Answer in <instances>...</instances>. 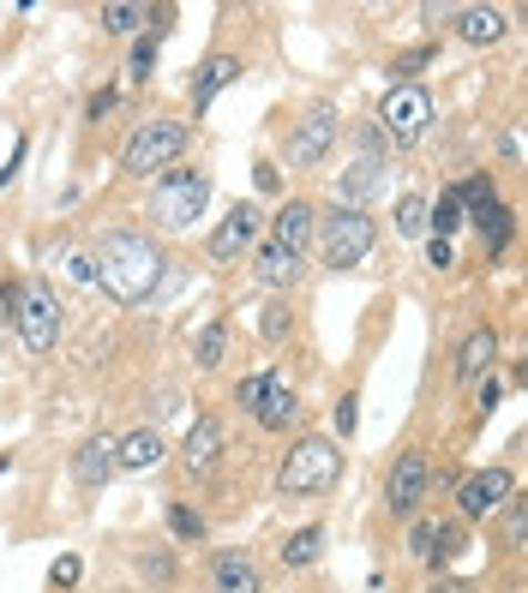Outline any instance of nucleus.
<instances>
[{
  "instance_id": "f257e3e1",
  "label": "nucleus",
  "mask_w": 528,
  "mask_h": 593,
  "mask_svg": "<svg viewBox=\"0 0 528 593\" xmlns=\"http://www.w3.org/2000/svg\"><path fill=\"white\" fill-rule=\"evenodd\" d=\"M91 264H97L91 276L102 282V294L121 306H139L156 288V276H163V252L144 241V234H109Z\"/></svg>"
},
{
  "instance_id": "f03ea898",
  "label": "nucleus",
  "mask_w": 528,
  "mask_h": 593,
  "mask_svg": "<svg viewBox=\"0 0 528 593\" xmlns=\"http://www.w3.org/2000/svg\"><path fill=\"white\" fill-rule=\"evenodd\" d=\"M336 473H343V456H336V443H331V438H301L295 450L283 456V468H276V492H288V498L331 492Z\"/></svg>"
},
{
  "instance_id": "7ed1b4c3",
  "label": "nucleus",
  "mask_w": 528,
  "mask_h": 593,
  "mask_svg": "<svg viewBox=\"0 0 528 593\" xmlns=\"http://www.w3.org/2000/svg\"><path fill=\"white\" fill-rule=\"evenodd\" d=\"M204 204H211V181H204L199 168H163L151 186V216L163 222L169 234L193 228V222L204 216Z\"/></svg>"
},
{
  "instance_id": "20e7f679",
  "label": "nucleus",
  "mask_w": 528,
  "mask_h": 593,
  "mask_svg": "<svg viewBox=\"0 0 528 593\" xmlns=\"http://www.w3.org/2000/svg\"><path fill=\"white\" fill-rule=\"evenodd\" d=\"M433 126V96L420 91V84H396V91L378 102V139L390 144V151H408V144H420Z\"/></svg>"
},
{
  "instance_id": "39448f33",
  "label": "nucleus",
  "mask_w": 528,
  "mask_h": 593,
  "mask_svg": "<svg viewBox=\"0 0 528 593\" xmlns=\"http://www.w3.org/2000/svg\"><path fill=\"white\" fill-rule=\"evenodd\" d=\"M181 151H186L181 121H144V126H132V139L121 144V168L139 174V181H151V168H169Z\"/></svg>"
},
{
  "instance_id": "423d86ee",
  "label": "nucleus",
  "mask_w": 528,
  "mask_h": 593,
  "mask_svg": "<svg viewBox=\"0 0 528 593\" xmlns=\"http://www.w3.org/2000/svg\"><path fill=\"white\" fill-rule=\"evenodd\" d=\"M12 318H19V342L37 354H54L61 342V300H54V288H42V282H24L19 300H12Z\"/></svg>"
},
{
  "instance_id": "0eeeda50",
  "label": "nucleus",
  "mask_w": 528,
  "mask_h": 593,
  "mask_svg": "<svg viewBox=\"0 0 528 593\" xmlns=\"http://www.w3.org/2000/svg\"><path fill=\"white\" fill-rule=\"evenodd\" d=\"M373 241H378L373 216L355 211V204H336V216L325 222V264L331 270H355L366 252H373Z\"/></svg>"
},
{
  "instance_id": "6e6552de",
  "label": "nucleus",
  "mask_w": 528,
  "mask_h": 593,
  "mask_svg": "<svg viewBox=\"0 0 528 593\" xmlns=\"http://www.w3.org/2000/svg\"><path fill=\"white\" fill-rule=\"evenodd\" d=\"M258 234H264V216L253 211V204H234V211L211 228V258H216V264L246 258V252L258 246Z\"/></svg>"
},
{
  "instance_id": "1a4fd4ad",
  "label": "nucleus",
  "mask_w": 528,
  "mask_h": 593,
  "mask_svg": "<svg viewBox=\"0 0 528 593\" xmlns=\"http://www.w3.org/2000/svg\"><path fill=\"white\" fill-rule=\"evenodd\" d=\"M510 503V473L505 468H487V473H468V480L457 485V510L463 522H487V515H498Z\"/></svg>"
},
{
  "instance_id": "9d476101",
  "label": "nucleus",
  "mask_w": 528,
  "mask_h": 593,
  "mask_svg": "<svg viewBox=\"0 0 528 593\" xmlns=\"http://www.w3.org/2000/svg\"><path fill=\"white\" fill-rule=\"evenodd\" d=\"M427 485H433V462H427V450H403V456L390 462V485H385L390 510H396V515H408L420 498H427Z\"/></svg>"
},
{
  "instance_id": "9b49d317",
  "label": "nucleus",
  "mask_w": 528,
  "mask_h": 593,
  "mask_svg": "<svg viewBox=\"0 0 528 593\" xmlns=\"http://www.w3.org/2000/svg\"><path fill=\"white\" fill-rule=\"evenodd\" d=\"M331 144H336V114L313 109L295 132H288V162H295V168H318V162L331 156Z\"/></svg>"
},
{
  "instance_id": "f8f14e48",
  "label": "nucleus",
  "mask_w": 528,
  "mask_h": 593,
  "mask_svg": "<svg viewBox=\"0 0 528 593\" xmlns=\"http://www.w3.org/2000/svg\"><path fill=\"white\" fill-rule=\"evenodd\" d=\"M313 228H318V216H313V204H283V211L271 216V234H264V246H276V252H295V258H306V241H313Z\"/></svg>"
},
{
  "instance_id": "ddd939ff",
  "label": "nucleus",
  "mask_w": 528,
  "mask_h": 593,
  "mask_svg": "<svg viewBox=\"0 0 528 593\" xmlns=\"http://www.w3.org/2000/svg\"><path fill=\"white\" fill-rule=\"evenodd\" d=\"M258 426L264 432H288L295 426V413H301V396H295V384H288L283 372H271L264 378V396H258Z\"/></svg>"
},
{
  "instance_id": "4468645a",
  "label": "nucleus",
  "mask_w": 528,
  "mask_h": 593,
  "mask_svg": "<svg viewBox=\"0 0 528 593\" xmlns=\"http://www.w3.org/2000/svg\"><path fill=\"white\" fill-rule=\"evenodd\" d=\"M156 462H163V438H156L151 426H139V432L114 438V468H126V473H151Z\"/></svg>"
},
{
  "instance_id": "2eb2a0df",
  "label": "nucleus",
  "mask_w": 528,
  "mask_h": 593,
  "mask_svg": "<svg viewBox=\"0 0 528 593\" xmlns=\"http://www.w3.org/2000/svg\"><path fill=\"white\" fill-rule=\"evenodd\" d=\"M211 587L216 593H264V575H258V563L246 552H223L216 570H211Z\"/></svg>"
},
{
  "instance_id": "dca6fc26",
  "label": "nucleus",
  "mask_w": 528,
  "mask_h": 593,
  "mask_svg": "<svg viewBox=\"0 0 528 593\" xmlns=\"http://www.w3.org/2000/svg\"><path fill=\"white\" fill-rule=\"evenodd\" d=\"M109 473H114V438L109 432L84 438L79 456H72V480H79V485H102Z\"/></svg>"
},
{
  "instance_id": "f3484780",
  "label": "nucleus",
  "mask_w": 528,
  "mask_h": 593,
  "mask_svg": "<svg viewBox=\"0 0 528 593\" xmlns=\"http://www.w3.org/2000/svg\"><path fill=\"white\" fill-rule=\"evenodd\" d=\"M181 456H186V468H193V473H211L216 456H223V426H216L211 413H204V420H193V432H186Z\"/></svg>"
},
{
  "instance_id": "a211bd4d",
  "label": "nucleus",
  "mask_w": 528,
  "mask_h": 593,
  "mask_svg": "<svg viewBox=\"0 0 528 593\" xmlns=\"http://www.w3.org/2000/svg\"><path fill=\"white\" fill-rule=\"evenodd\" d=\"M234 79H241V61H234V54H211V61L199 67V79H193V109H211Z\"/></svg>"
},
{
  "instance_id": "6ab92c4d",
  "label": "nucleus",
  "mask_w": 528,
  "mask_h": 593,
  "mask_svg": "<svg viewBox=\"0 0 528 593\" xmlns=\"http://www.w3.org/2000/svg\"><path fill=\"white\" fill-rule=\"evenodd\" d=\"M457 37L475 42V49H480V42H498V37H505V12H498V7H463L457 12Z\"/></svg>"
},
{
  "instance_id": "aec40b11",
  "label": "nucleus",
  "mask_w": 528,
  "mask_h": 593,
  "mask_svg": "<svg viewBox=\"0 0 528 593\" xmlns=\"http://www.w3.org/2000/svg\"><path fill=\"white\" fill-rule=\"evenodd\" d=\"M493 360H498V336H493V330H475V336L463 342V354H457V378H463V384H475Z\"/></svg>"
},
{
  "instance_id": "412c9836",
  "label": "nucleus",
  "mask_w": 528,
  "mask_h": 593,
  "mask_svg": "<svg viewBox=\"0 0 528 593\" xmlns=\"http://www.w3.org/2000/svg\"><path fill=\"white\" fill-rule=\"evenodd\" d=\"M318 552H325V528H301V533H288L283 563L288 570H306V563H318Z\"/></svg>"
},
{
  "instance_id": "4be33fe9",
  "label": "nucleus",
  "mask_w": 528,
  "mask_h": 593,
  "mask_svg": "<svg viewBox=\"0 0 528 593\" xmlns=\"http://www.w3.org/2000/svg\"><path fill=\"white\" fill-rule=\"evenodd\" d=\"M373 186H378V156H373V139H366V156L355 162V168H348L343 192H348V204H355V211H361V198H366V192H373Z\"/></svg>"
},
{
  "instance_id": "5701e85b",
  "label": "nucleus",
  "mask_w": 528,
  "mask_h": 593,
  "mask_svg": "<svg viewBox=\"0 0 528 593\" xmlns=\"http://www.w3.org/2000/svg\"><path fill=\"white\" fill-rule=\"evenodd\" d=\"M427 228H433V241H450V234L463 228V198H457V192H445L438 211H427Z\"/></svg>"
},
{
  "instance_id": "b1692460",
  "label": "nucleus",
  "mask_w": 528,
  "mask_h": 593,
  "mask_svg": "<svg viewBox=\"0 0 528 593\" xmlns=\"http://www.w3.org/2000/svg\"><path fill=\"white\" fill-rule=\"evenodd\" d=\"M475 222H480V246H487V252H505V241H510V211H505V204L480 211Z\"/></svg>"
},
{
  "instance_id": "393cba45",
  "label": "nucleus",
  "mask_w": 528,
  "mask_h": 593,
  "mask_svg": "<svg viewBox=\"0 0 528 593\" xmlns=\"http://www.w3.org/2000/svg\"><path fill=\"white\" fill-rule=\"evenodd\" d=\"M102 24H109L114 37H132L139 24H151V12H144V7H126V0H114V7H102Z\"/></svg>"
},
{
  "instance_id": "a878e982",
  "label": "nucleus",
  "mask_w": 528,
  "mask_h": 593,
  "mask_svg": "<svg viewBox=\"0 0 528 593\" xmlns=\"http://www.w3.org/2000/svg\"><path fill=\"white\" fill-rule=\"evenodd\" d=\"M457 198H463V211H468V216L493 211V204H498V192H493V174H475V181H468V186L457 192Z\"/></svg>"
},
{
  "instance_id": "bb28decb",
  "label": "nucleus",
  "mask_w": 528,
  "mask_h": 593,
  "mask_svg": "<svg viewBox=\"0 0 528 593\" xmlns=\"http://www.w3.org/2000/svg\"><path fill=\"white\" fill-rule=\"evenodd\" d=\"M223 348H229V330L223 324H204L199 330V366H223Z\"/></svg>"
},
{
  "instance_id": "cd10ccee",
  "label": "nucleus",
  "mask_w": 528,
  "mask_h": 593,
  "mask_svg": "<svg viewBox=\"0 0 528 593\" xmlns=\"http://www.w3.org/2000/svg\"><path fill=\"white\" fill-rule=\"evenodd\" d=\"M396 234H427V198H403V204H396Z\"/></svg>"
},
{
  "instance_id": "c85d7f7f",
  "label": "nucleus",
  "mask_w": 528,
  "mask_h": 593,
  "mask_svg": "<svg viewBox=\"0 0 528 593\" xmlns=\"http://www.w3.org/2000/svg\"><path fill=\"white\" fill-rule=\"evenodd\" d=\"M169 528H174V540H204V515H193L186 503H174V510H169Z\"/></svg>"
},
{
  "instance_id": "c756f323",
  "label": "nucleus",
  "mask_w": 528,
  "mask_h": 593,
  "mask_svg": "<svg viewBox=\"0 0 528 593\" xmlns=\"http://www.w3.org/2000/svg\"><path fill=\"white\" fill-rule=\"evenodd\" d=\"M498 515H505V540H510V552H517V545H522V533H528V503H517V498H510Z\"/></svg>"
},
{
  "instance_id": "7c9ffc66",
  "label": "nucleus",
  "mask_w": 528,
  "mask_h": 593,
  "mask_svg": "<svg viewBox=\"0 0 528 593\" xmlns=\"http://www.w3.org/2000/svg\"><path fill=\"white\" fill-rule=\"evenodd\" d=\"M361 402H355V396H343V402H336L331 408V426H336V432H343V438H355V420H361V413H355Z\"/></svg>"
},
{
  "instance_id": "2f4dec72",
  "label": "nucleus",
  "mask_w": 528,
  "mask_h": 593,
  "mask_svg": "<svg viewBox=\"0 0 528 593\" xmlns=\"http://www.w3.org/2000/svg\"><path fill=\"white\" fill-rule=\"evenodd\" d=\"M433 545H438V522H420L415 533H408V552L415 558H433Z\"/></svg>"
},
{
  "instance_id": "473e14b6",
  "label": "nucleus",
  "mask_w": 528,
  "mask_h": 593,
  "mask_svg": "<svg viewBox=\"0 0 528 593\" xmlns=\"http://www.w3.org/2000/svg\"><path fill=\"white\" fill-rule=\"evenodd\" d=\"M264 378H271V372H258V378H241V384H234V402H241V408H258V396H264Z\"/></svg>"
},
{
  "instance_id": "72a5a7b5",
  "label": "nucleus",
  "mask_w": 528,
  "mask_h": 593,
  "mask_svg": "<svg viewBox=\"0 0 528 593\" xmlns=\"http://www.w3.org/2000/svg\"><path fill=\"white\" fill-rule=\"evenodd\" d=\"M151 67H156V37H144L139 49H132V72H139V79H151Z\"/></svg>"
},
{
  "instance_id": "f704fd0d",
  "label": "nucleus",
  "mask_w": 528,
  "mask_h": 593,
  "mask_svg": "<svg viewBox=\"0 0 528 593\" xmlns=\"http://www.w3.org/2000/svg\"><path fill=\"white\" fill-rule=\"evenodd\" d=\"M427 264H433V270H445V264H457V252H450V241H427Z\"/></svg>"
},
{
  "instance_id": "c9c22d12",
  "label": "nucleus",
  "mask_w": 528,
  "mask_h": 593,
  "mask_svg": "<svg viewBox=\"0 0 528 593\" xmlns=\"http://www.w3.org/2000/svg\"><path fill=\"white\" fill-rule=\"evenodd\" d=\"M288 330V306H271V313H264V336H271V342H276V336H283Z\"/></svg>"
},
{
  "instance_id": "e433bc0d",
  "label": "nucleus",
  "mask_w": 528,
  "mask_h": 593,
  "mask_svg": "<svg viewBox=\"0 0 528 593\" xmlns=\"http://www.w3.org/2000/svg\"><path fill=\"white\" fill-rule=\"evenodd\" d=\"M72 582H79V558H61L54 563V587H72Z\"/></svg>"
},
{
  "instance_id": "4c0bfd02",
  "label": "nucleus",
  "mask_w": 528,
  "mask_h": 593,
  "mask_svg": "<svg viewBox=\"0 0 528 593\" xmlns=\"http://www.w3.org/2000/svg\"><path fill=\"white\" fill-rule=\"evenodd\" d=\"M139 570H144V575H156V582H169V575H174V563H169V558H144Z\"/></svg>"
},
{
  "instance_id": "58836bf2",
  "label": "nucleus",
  "mask_w": 528,
  "mask_h": 593,
  "mask_svg": "<svg viewBox=\"0 0 528 593\" xmlns=\"http://www.w3.org/2000/svg\"><path fill=\"white\" fill-rule=\"evenodd\" d=\"M415 67H427V49H415V54H403V61H396V72H403V79H408Z\"/></svg>"
},
{
  "instance_id": "ea45409f",
  "label": "nucleus",
  "mask_w": 528,
  "mask_h": 593,
  "mask_svg": "<svg viewBox=\"0 0 528 593\" xmlns=\"http://www.w3.org/2000/svg\"><path fill=\"white\" fill-rule=\"evenodd\" d=\"M0 342H7V306H0Z\"/></svg>"
}]
</instances>
